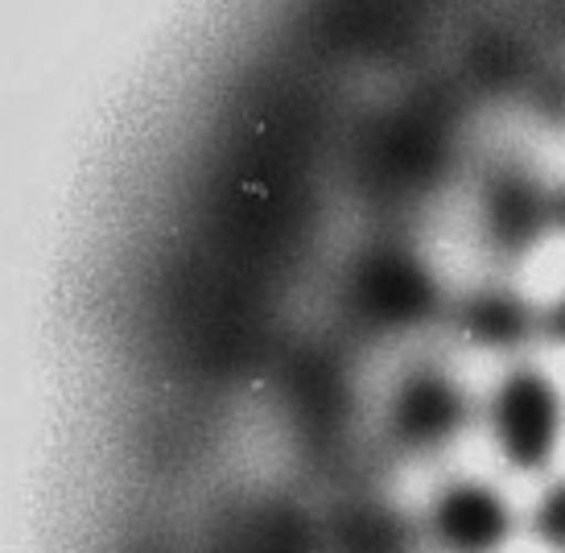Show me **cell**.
I'll return each instance as SVG.
<instances>
[{
  "label": "cell",
  "mask_w": 565,
  "mask_h": 553,
  "mask_svg": "<svg viewBox=\"0 0 565 553\" xmlns=\"http://www.w3.org/2000/svg\"><path fill=\"white\" fill-rule=\"evenodd\" d=\"M429 533L446 553H500L512 538V508L495 488L462 479L438 491L429 508Z\"/></svg>",
  "instance_id": "obj_2"
},
{
  "label": "cell",
  "mask_w": 565,
  "mask_h": 553,
  "mask_svg": "<svg viewBox=\"0 0 565 553\" xmlns=\"http://www.w3.org/2000/svg\"><path fill=\"white\" fill-rule=\"evenodd\" d=\"M545 331H550L557 343H565V294L557 298V306H553L550 315H545Z\"/></svg>",
  "instance_id": "obj_6"
},
{
  "label": "cell",
  "mask_w": 565,
  "mask_h": 553,
  "mask_svg": "<svg viewBox=\"0 0 565 553\" xmlns=\"http://www.w3.org/2000/svg\"><path fill=\"white\" fill-rule=\"evenodd\" d=\"M533 533L553 553H565V483H557V488L541 496V504L533 512Z\"/></svg>",
  "instance_id": "obj_4"
},
{
  "label": "cell",
  "mask_w": 565,
  "mask_h": 553,
  "mask_svg": "<svg viewBox=\"0 0 565 553\" xmlns=\"http://www.w3.org/2000/svg\"><path fill=\"white\" fill-rule=\"evenodd\" d=\"M491 438L516 471H545L562 438V396L536 368H516L491 396Z\"/></svg>",
  "instance_id": "obj_1"
},
{
  "label": "cell",
  "mask_w": 565,
  "mask_h": 553,
  "mask_svg": "<svg viewBox=\"0 0 565 553\" xmlns=\"http://www.w3.org/2000/svg\"><path fill=\"white\" fill-rule=\"evenodd\" d=\"M520 327H524V318H520V310L512 306V301H479L471 315V331L479 334H495V339H516Z\"/></svg>",
  "instance_id": "obj_5"
},
{
  "label": "cell",
  "mask_w": 565,
  "mask_h": 553,
  "mask_svg": "<svg viewBox=\"0 0 565 553\" xmlns=\"http://www.w3.org/2000/svg\"><path fill=\"white\" fill-rule=\"evenodd\" d=\"M462 393L438 372H413L393 401V434L408 450L450 443L462 426Z\"/></svg>",
  "instance_id": "obj_3"
}]
</instances>
